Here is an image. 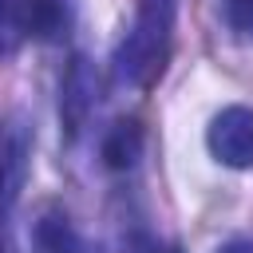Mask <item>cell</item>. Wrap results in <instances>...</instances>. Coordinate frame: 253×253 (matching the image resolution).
Segmentation results:
<instances>
[{
	"instance_id": "1",
	"label": "cell",
	"mask_w": 253,
	"mask_h": 253,
	"mask_svg": "<svg viewBox=\"0 0 253 253\" xmlns=\"http://www.w3.org/2000/svg\"><path fill=\"white\" fill-rule=\"evenodd\" d=\"M174 12L178 0H142L134 12V24L126 28L119 51H115V79L126 87H150L170 55L174 40Z\"/></svg>"
},
{
	"instance_id": "2",
	"label": "cell",
	"mask_w": 253,
	"mask_h": 253,
	"mask_svg": "<svg viewBox=\"0 0 253 253\" xmlns=\"http://www.w3.org/2000/svg\"><path fill=\"white\" fill-rule=\"evenodd\" d=\"M210 154L229 166V170H249L253 166V111L249 107H225L213 115L206 130Z\"/></svg>"
},
{
	"instance_id": "3",
	"label": "cell",
	"mask_w": 253,
	"mask_h": 253,
	"mask_svg": "<svg viewBox=\"0 0 253 253\" xmlns=\"http://www.w3.org/2000/svg\"><path fill=\"white\" fill-rule=\"evenodd\" d=\"M28 154H32L28 126L20 119L0 123V221L20 198V186L28 178Z\"/></svg>"
},
{
	"instance_id": "4",
	"label": "cell",
	"mask_w": 253,
	"mask_h": 253,
	"mask_svg": "<svg viewBox=\"0 0 253 253\" xmlns=\"http://www.w3.org/2000/svg\"><path fill=\"white\" fill-rule=\"evenodd\" d=\"M95 107V75L87 67V59H71L67 75H63V87H59V115H63V126L67 134H79L87 115Z\"/></svg>"
},
{
	"instance_id": "5",
	"label": "cell",
	"mask_w": 253,
	"mask_h": 253,
	"mask_svg": "<svg viewBox=\"0 0 253 253\" xmlns=\"http://www.w3.org/2000/svg\"><path fill=\"white\" fill-rule=\"evenodd\" d=\"M67 24H71V0H28L24 8V28L43 40L63 36Z\"/></svg>"
},
{
	"instance_id": "6",
	"label": "cell",
	"mask_w": 253,
	"mask_h": 253,
	"mask_svg": "<svg viewBox=\"0 0 253 253\" xmlns=\"http://www.w3.org/2000/svg\"><path fill=\"white\" fill-rule=\"evenodd\" d=\"M36 245H40V253H87L83 241H79V233L71 229V221L59 217V213H47V217L40 221Z\"/></svg>"
},
{
	"instance_id": "7",
	"label": "cell",
	"mask_w": 253,
	"mask_h": 253,
	"mask_svg": "<svg viewBox=\"0 0 253 253\" xmlns=\"http://www.w3.org/2000/svg\"><path fill=\"white\" fill-rule=\"evenodd\" d=\"M138 142H142L138 126H134V123H119V126L107 134V142H103V158H107L111 166H130L134 154H138Z\"/></svg>"
},
{
	"instance_id": "8",
	"label": "cell",
	"mask_w": 253,
	"mask_h": 253,
	"mask_svg": "<svg viewBox=\"0 0 253 253\" xmlns=\"http://www.w3.org/2000/svg\"><path fill=\"white\" fill-rule=\"evenodd\" d=\"M20 36H24V16L16 12L12 0H0V55H12L20 47Z\"/></svg>"
},
{
	"instance_id": "9",
	"label": "cell",
	"mask_w": 253,
	"mask_h": 253,
	"mask_svg": "<svg viewBox=\"0 0 253 253\" xmlns=\"http://www.w3.org/2000/svg\"><path fill=\"white\" fill-rule=\"evenodd\" d=\"M225 20L241 40H253V0H229L225 4Z\"/></svg>"
},
{
	"instance_id": "10",
	"label": "cell",
	"mask_w": 253,
	"mask_h": 253,
	"mask_svg": "<svg viewBox=\"0 0 253 253\" xmlns=\"http://www.w3.org/2000/svg\"><path fill=\"white\" fill-rule=\"evenodd\" d=\"M217 253H253V241L249 237H233V241L217 245Z\"/></svg>"
},
{
	"instance_id": "11",
	"label": "cell",
	"mask_w": 253,
	"mask_h": 253,
	"mask_svg": "<svg viewBox=\"0 0 253 253\" xmlns=\"http://www.w3.org/2000/svg\"><path fill=\"white\" fill-rule=\"evenodd\" d=\"M0 253H16V241H12V233H8L4 221H0Z\"/></svg>"
},
{
	"instance_id": "12",
	"label": "cell",
	"mask_w": 253,
	"mask_h": 253,
	"mask_svg": "<svg viewBox=\"0 0 253 253\" xmlns=\"http://www.w3.org/2000/svg\"><path fill=\"white\" fill-rule=\"evenodd\" d=\"M154 253H178V249H154Z\"/></svg>"
}]
</instances>
